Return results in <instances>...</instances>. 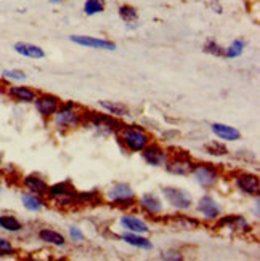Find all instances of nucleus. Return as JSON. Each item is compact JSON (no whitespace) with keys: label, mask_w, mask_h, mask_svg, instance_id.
Returning a JSON list of instances; mask_svg holds the SVG:
<instances>
[{"label":"nucleus","mask_w":260,"mask_h":261,"mask_svg":"<svg viewBox=\"0 0 260 261\" xmlns=\"http://www.w3.org/2000/svg\"><path fill=\"white\" fill-rule=\"evenodd\" d=\"M52 125L58 132H71L79 127H82L84 123V109L79 108L73 101H66L60 108L56 109L55 114L50 117Z\"/></svg>","instance_id":"1"},{"label":"nucleus","mask_w":260,"mask_h":261,"mask_svg":"<svg viewBox=\"0 0 260 261\" xmlns=\"http://www.w3.org/2000/svg\"><path fill=\"white\" fill-rule=\"evenodd\" d=\"M82 127H87L90 132H93L100 138L116 135L117 130L122 127L121 119H116L109 114H100L95 111H84V123Z\"/></svg>","instance_id":"2"},{"label":"nucleus","mask_w":260,"mask_h":261,"mask_svg":"<svg viewBox=\"0 0 260 261\" xmlns=\"http://www.w3.org/2000/svg\"><path fill=\"white\" fill-rule=\"evenodd\" d=\"M116 136H117L119 143L124 146V149H127L132 154H137V152L140 154L143 147L150 141H153L151 135L143 127L126 125V123H122V127L117 130Z\"/></svg>","instance_id":"3"},{"label":"nucleus","mask_w":260,"mask_h":261,"mask_svg":"<svg viewBox=\"0 0 260 261\" xmlns=\"http://www.w3.org/2000/svg\"><path fill=\"white\" fill-rule=\"evenodd\" d=\"M103 197L111 205L121 207V208H133L137 205V194H135L133 188L129 183H126V181L112 183L105 191Z\"/></svg>","instance_id":"4"},{"label":"nucleus","mask_w":260,"mask_h":261,"mask_svg":"<svg viewBox=\"0 0 260 261\" xmlns=\"http://www.w3.org/2000/svg\"><path fill=\"white\" fill-rule=\"evenodd\" d=\"M190 176L195 179V183L202 189H212L217 186L222 176V170L210 162H195L191 168Z\"/></svg>","instance_id":"5"},{"label":"nucleus","mask_w":260,"mask_h":261,"mask_svg":"<svg viewBox=\"0 0 260 261\" xmlns=\"http://www.w3.org/2000/svg\"><path fill=\"white\" fill-rule=\"evenodd\" d=\"M161 194L166 203H169L172 208L178 212H188L193 208L195 199L191 196V192H188L183 188L178 186H164L161 189Z\"/></svg>","instance_id":"6"},{"label":"nucleus","mask_w":260,"mask_h":261,"mask_svg":"<svg viewBox=\"0 0 260 261\" xmlns=\"http://www.w3.org/2000/svg\"><path fill=\"white\" fill-rule=\"evenodd\" d=\"M69 42H73L77 47H84L90 50H101V51H116L117 43L106 37L97 36H85V34H73L69 36Z\"/></svg>","instance_id":"7"},{"label":"nucleus","mask_w":260,"mask_h":261,"mask_svg":"<svg viewBox=\"0 0 260 261\" xmlns=\"http://www.w3.org/2000/svg\"><path fill=\"white\" fill-rule=\"evenodd\" d=\"M195 161L191 159L186 152H177L174 155L169 154L167 161L164 164V168L169 175L172 176H182L186 178L191 173V168H193Z\"/></svg>","instance_id":"8"},{"label":"nucleus","mask_w":260,"mask_h":261,"mask_svg":"<svg viewBox=\"0 0 260 261\" xmlns=\"http://www.w3.org/2000/svg\"><path fill=\"white\" fill-rule=\"evenodd\" d=\"M217 229H227L230 232L238 234H249L252 231V224L244 215H227V217H220L216 220Z\"/></svg>","instance_id":"9"},{"label":"nucleus","mask_w":260,"mask_h":261,"mask_svg":"<svg viewBox=\"0 0 260 261\" xmlns=\"http://www.w3.org/2000/svg\"><path fill=\"white\" fill-rule=\"evenodd\" d=\"M233 186L236 191L244 196H258L260 194V179L255 173L251 172H238L233 176Z\"/></svg>","instance_id":"10"},{"label":"nucleus","mask_w":260,"mask_h":261,"mask_svg":"<svg viewBox=\"0 0 260 261\" xmlns=\"http://www.w3.org/2000/svg\"><path fill=\"white\" fill-rule=\"evenodd\" d=\"M137 207L141 213L156 218L164 212V200L156 192H143L141 196L137 197Z\"/></svg>","instance_id":"11"},{"label":"nucleus","mask_w":260,"mask_h":261,"mask_svg":"<svg viewBox=\"0 0 260 261\" xmlns=\"http://www.w3.org/2000/svg\"><path fill=\"white\" fill-rule=\"evenodd\" d=\"M143 162L150 167H154V168H159V167H164L167 157H169V151L166 147L159 143H154V141H150L146 144L141 152H140Z\"/></svg>","instance_id":"12"},{"label":"nucleus","mask_w":260,"mask_h":261,"mask_svg":"<svg viewBox=\"0 0 260 261\" xmlns=\"http://www.w3.org/2000/svg\"><path fill=\"white\" fill-rule=\"evenodd\" d=\"M196 212L206 221H216L222 215V205L212 194H202L196 202Z\"/></svg>","instance_id":"13"},{"label":"nucleus","mask_w":260,"mask_h":261,"mask_svg":"<svg viewBox=\"0 0 260 261\" xmlns=\"http://www.w3.org/2000/svg\"><path fill=\"white\" fill-rule=\"evenodd\" d=\"M32 105H34V109L37 111V114L40 117L50 119L56 112V109L60 108L61 99L56 95H52V93H37Z\"/></svg>","instance_id":"14"},{"label":"nucleus","mask_w":260,"mask_h":261,"mask_svg":"<svg viewBox=\"0 0 260 261\" xmlns=\"http://www.w3.org/2000/svg\"><path fill=\"white\" fill-rule=\"evenodd\" d=\"M4 92L7 93L8 98H11L16 103H22V105H32L34 99L37 96V92L34 88L28 87V85H7Z\"/></svg>","instance_id":"15"},{"label":"nucleus","mask_w":260,"mask_h":261,"mask_svg":"<svg viewBox=\"0 0 260 261\" xmlns=\"http://www.w3.org/2000/svg\"><path fill=\"white\" fill-rule=\"evenodd\" d=\"M210 132L214 133V136H217L223 143H236L241 140V132L236 127L228 125V123H223V122H212Z\"/></svg>","instance_id":"16"},{"label":"nucleus","mask_w":260,"mask_h":261,"mask_svg":"<svg viewBox=\"0 0 260 261\" xmlns=\"http://www.w3.org/2000/svg\"><path fill=\"white\" fill-rule=\"evenodd\" d=\"M119 224L124 231L130 232H138V234H148L150 232V224L143 218L137 217L133 213H122L119 217Z\"/></svg>","instance_id":"17"},{"label":"nucleus","mask_w":260,"mask_h":261,"mask_svg":"<svg viewBox=\"0 0 260 261\" xmlns=\"http://www.w3.org/2000/svg\"><path fill=\"white\" fill-rule=\"evenodd\" d=\"M77 194V189L74 188V185L71 183L69 179H63L58 181V183H53L49 185L47 192H45V197H47L50 202L56 200V199H61V197H71Z\"/></svg>","instance_id":"18"},{"label":"nucleus","mask_w":260,"mask_h":261,"mask_svg":"<svg viewBox=\"0 0 260 261\" xmlns=\"http://www.w3.org/2000/svg\"><path fill=\"white\" fill-rule=\"evenodd\" d=\"M13 50L16 55L22 56V58H28V60H34V61H39L45 58V50L37 43H32V42H25V40H19L13 45Z\"/></svg>","instance_id":"19"},{"label":"nucleus","mask_w":260,"mask_h":261,"mask_svg":"<svg viewBox=\"0 0 260 261\" xmlns=\"http://www.w3.org/2000/svg\"><path fill=\"white\" fill-rule=\"evenodd\" d=\"M119 239L127 244L133 248H138V250H145V252H150L153 250V242L151 239H148L145 234H138V232H130V231H122L119 234Z\"/></svg>","instance_id":"20"},{"label":"nucleus","mask_w":260,"mask_h":261,"mask_svg":"<svg viewBox=\"0 0 260 261\" xmlns=\"http://www.w3.org/2000/svg\"><path fill=\"white\" fill-rule=\"evenodd\" d=\"M21 186L25 188L26 191H29V192H34V194H39V196L45 197V192H47L49 183L42 175L29 173V175H25L21 178Z\"/></svg>","instance_id":"21"},{"label":"nucleus","mask_w":260,"mask_h":261,"mask_svg":"<svg viewBox=\"0 0 260 261\" xmlns=\"http://www.w3.org/2000/svg\"><path fill=\"white\" fill-rule=\"evenodd\" d=\"M98 108L106 112V114L116 117V119H122V117H129L130 116V108L122 103V101H111V99H100L98 101Z\"/></svg>","instance_id":"22"},{"label":"nucleus","mask_w":260,"mask_h":261,"mask_svg":"<svg viewBox=\"0 0 260 261\" xmlns=\"http://www.w3.org/2000/svg\"><path fill=\"white\" fill-rule=\"evenodd\" d=\"M19 199H21V203H22V207H25V210H28L31 213H39L45 208V205H47L43 196L34 194V192H29V191H22Z\"/></svg>","instance_id":"23"},{"label":"nucleus","mask_w":260,"mask_h":261,"mask_svg":"<svg viewBox=\"0 0 260 261\" xmlns=\"http://www.w3.org/2000/svg\"><path fill=\"white\" fill-rule=\"evenodd\" d=\"M167 223L178 231H195L201 226V221L198 218L188 217V215H172V217L167 218Z\"/></svg>","instance_id":"24"},{"label":"nucleus","mask_w":260,"mask_h":261,"mask_svg":"<svg viewBox=\"0 0 260 261\" xmlns=\"http://www.w3.org/2000/svg\"><path fill=\"white\" fill-rule=\"evenodd\" d=\"M37 237L39 241L47 244V245H52V247H58V248H63L66 247V237L64 234H61L60 231L56 229H52V228H40L37 231Z\"/></svg>","instance_id":"25"},{"label":"nucleus","mask_w":260,"mask_h":261,"mask_svg":"<svg viewBox=\"0 0 260 261\" xmlns=\"http://www.w3.org/2000/svg\"><path fill=\"white\" fill-rule=\"evenodd\" d=\"M246 47H247V40L243 39V37H236V39H233V40L228 43V47L225 48L223 58H228V60H236V58H240V56L244 55Z\"/></svg>","instance_id":"26"},{"label":"nucleus","mask_w":260,"mask_h":261,"mask_svg":"<svg viewBox=\"0 0 260 261\" xmlns=\"http://www.w3.org/2000/svg\"><path fill=\"white\" fill-rule=\"evenodd\" d=\"M22 223L15 217V215H0V229H4L10 234H16V232H21L22 231Z\"/></svg>","instance_id":"27"},{"label":"nucleus","mask_w":260,"mask_h":261,"mask_svg":"<svg viewBox=\"0 0 260 261\" xmlns=\"http://www.w3.org/2000/svg\"><path fill=\"white\" fill-rule=\"evenodd\" d=\"M106 10V0H84L82 4V13L88 18L105 13Z\"/></svg>","instance_id":"28"},{"label":"nucleus","mask_w":260,"mask_h":261,"mask_svg":"<svg viewBox=\"0 0 260 261\" xmlns=\"http://www.w3.org/2000/svg\"><path fill=\"white\" fill-rule=\"evenodd\" d=\"M117 15H119V18L124 22H126V24H129V22H137V21H140L138 10L135 8L133 5H130V4H122V5H119Z\"/></svg>","instance_id":"29"},{"label":"nucleus","mask_w":260,"mask_h":261,"mask_svg":"<svg viewBox=\"0 0 260 261\" xmlns=\"http://www.w3.org/2000/svg\"><path fill=\"white\" fill-rule=\"evenodd\" d=\"M204 151L212 155V157H225L230 154V149L227 147V143L223 141H219V140H212V141H207L204 144Z\"/></svg>","instance_id":"30"},{"label":"nucleus","mask_w":260,"mask_h":261,"mask_svg":"<svg viewBox=\"0 0 260 261\" xmlns=\"http://www.w3.org/2000/svg\"><path fill=\"white\" fill-rule=\"evenodd\" d=\"M101 200V194L97 189L92 191H77V202L79 205H97Z\"/></svg>","instance_id":"31"},{"label":"nucleus","mask_w":260,"mask_h":261,"mask_svg":"<svg viewBox=\"0 0 260 261\" xmlns=\"http://www.w3.org/2000/svg\"><path fill=\"white\" fill-rule=\"evenodd\" d=\"M202 51L206 55H210V56H216V58H223V53H225V47L214 39V37H209L204 45H202Z\"/></svg>","instance_id":"32"},{"label":"nucleus","mask_w":260,"mask_h":261,"mask_svg":"<svg viewBox=\"0 0 260 261\" xmlns=\"http://www.w3.org/2000/svg\"><path fill=\"white\" fill-rule=\"evenodd\" d=\"M2 79L8 82H15V84H21L28 81V74L21 69H4L2 71Z\"/></svg>","instance_id":"33"},{"label":"nucleus","mask_w":260,"mask_h":261,"mask_svg":"<svg viewBox=\"0 0 260 261\" xmlns=\"http://www.w3.org/2000/svg\"><path fill=\"white\" fill-rule=\"evenodd\" d=\"M16 255V247L7 237H0V258Z\"/></svg>","instance_id":"34"},{"label":"nucleus","mask_w":260,"mask_h":261,"mask_svg":"<svg viewBox=\"0 0 260 261\" xmlns=\"http://www.w3.org/2000/svg\"><path fill=\"white\" fill-rule=\"evenodd\" d=\"M159 258L164 261H183L185 259L183 253L180 250H177V248H167V250L161 252Z\"/></svg>","instance_id":"35"},{"label":"nucleus","mask_w":260,"mask_h":261,"mask_svg":"<svg viewBox=\"0 0 260 261\" xmlns=\"http://www.w3.org/2000/svg\"><path fill=\"white\" fill-rule=\"evenodd\" d=\"M67 236H69V239L73 242H82L85 239L84 231L79 228L77 224H69V226H67Z\"/></svg>","instance_id":"36"},{"label":"nucleus","mask_w":260,"mask_h":261,"mask_svg":"<svg viewBox=\"0 0 260 261\" xmlns=\"http://www.w3.org/2000/svg\"><path fill=\"white\" fill-rule=\"evenodd\" d=\"M207 4H209V7L216 11L217 15H222L223 13V5H222V2L220 0H207Z\"/></svg>","instance_id":"37"},{"label":"nucleus","mask_w":260,"mask_h":261,"mask_svg":"<svg viewBox=\"0 0 260 261\" xmlns=\"http://www.w3.org/2000/svg\"><path fill=\"white\" fill-rule=\"evenodd\" d=\"M252 215H254V218H255V220H258V218H260V197H258V196H254Z\"/></svg>","instance_id":"38"},{"label":"nucleus","mask_w":260,"mask_h":261,"mask_svg":"<svg viewBox=\"0 0 260 261\" xmlns=\"http://www.w3.org/2000/svg\"><path fill=\"white\" fill-rule=\"evenodd\" d=\"M50 4H63V2H67V0H49Z\"/></svg>","instance_id":"39"},{"label":"nucleus","mask_w":260,"mask_h":261,"mask_svg":"<svg viewBox=\"0 0 260 261\" xmlns=\"http://www.w3.org/2000/svg\"><path fill=\"white\" fill-rule=\"evenodd\" d=\"M4 90H5V87L2 85V82H0V93H2V92H4Z\"/></svg>","instance_id":"40"},{"label":"nucleus","mask_w":260,"mask_h":261,"mask_svg":"<svg viewBox=\"0 0 260 261\" xmlns=\"http://www.w3.org/2000/svg\"><path fill=\"white\" fill-rule=\"evenodd\" d=\"M2 191H4V188H2V185H0V194H2Z\"/></svg>","instance_id":"41"}]
</instances>
